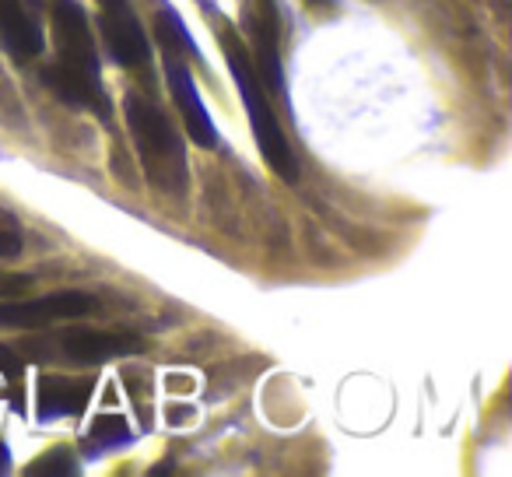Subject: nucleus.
<instances>
[{"mask_svg": "<svg viewBox=\"0 0 512 477\" xmlns=\"http://www.w3.org/2000/svg\"><path fill=\"white\" fill-rule=\"evenodd\" d=\"M53 32H57V50L60 60L46 67V85L60 102L74 109L95 106L102 116H109V102L102 92V74L99 57H95L92 29H88V15L78 0H53Z\"/></svg>", "mask_w": 512, "mask_h": 477, "instance_id": "nucleus-1", "label": "nucleus"}, {"mask_svg": "<svg viewBox=\"0 0 512 477\" xmlns=\"http://www.w3.org/2000/svg\"><path fill=\"white\" fill-rule=\"evenodd\" d=\"M123 116H127L130 137H134L148 183L165 197H183L190 190V162H186L183 137L176 134L172 120L141 95L123 99Z\"/></svg>", "mask_w": 512, "mask_h": 477, "instance_id": "nucleus-2", "label": "nucleus"}, {"mask_svg": "<svg viewBox=\"0 0 512 477\" xmlns=\"http://www.w3.org/2000/svg\"><path fill=\"white\" fill-rule=\"evenodd\" d=\"M221 50H225L228 71H232V81L242 95V106H246V113H249V127H253V137H256V144H260V155L267 158V165H271L285 183H295V179H299V158H295L292 144H288L285 130H281L278 116H274L271 102H267L264 81L256 74L246 46H242V39L235 36L232 29H225L221 32Z\"/></svg>", "mask_w": 512, "mask_h": 477, "instance_id": "nucleus-3", "label": "nucleus"}, {"mask_svg": "<svg viewBox=\"0 0 512 477\" xmlns=\"http://www.w3.org/2000/svg\"><path fill=\"white\" fill-rule=\"evenodd\" d=\"M99 302L88 292H53L43 299H25V302H0V327H18V330H36L50 327L57 320H81V316L95 313Z\"/></svg>", "mask_w": 512, "mask_h": 477, "instance_id": "nucleus-4", "label": "nucleus"}, {"mask_svg": "<svg viewBox=\"0 0 512 477\" xmlns=\"http://www.w3.org/2000/svg\"><path fill=\"white\" fill-rule=\"evenodd\" d=\"M99 25L113 60L120 67H144L151 60V46L130 0H99Z\"/></svg>", "mask_w": 512, "mask_h": 477, "instance_id": "nucleus-5", "label": "nucleus"}, {"mask_svg": "<svg viewBox=\"0 0 512 477\" xmlns=\"http://www.w3.org/2000/svg\"><path fill=\"white\" fill-rule=\"evenodd\" d=\"M165 78H169L172 99H176L179 113H183L190 137L200 144V148H214V144H218V130H214L211 116H207L204 102H200L197 85H193L183 57H179V50H172V46H165Z\"/></svg>", "mask_w": 512, "mask_h": 477, "instance_id": "nucleus-6", "label": "nucleus"}, {"mask_svg": "<svg viewBox=\"0 0 512 477\" xmlns=\"http://www.w3.org/2000/svg\"><path fill=\"white\" fill-rule=\"evenodd\" d=\"M60 351L78 365H102V362H113V358L137 355V351H141V341H137L134 334L71 327L60 334Z\"/></svg>", "mask_w": 512, "mask_h": 477, "instance_id": "nucleus-7", "label": "nucleus"}, {"mask_svg": "<svg viewBox=\"0 0 512 477\" xmlns=\"http://www.w3.org/2000/svg\"><path fill=\"white\" fill-rule=\"evenodd\" d=\"M32 4L39 0H0V39L18 60H29L43 53V29L39 15H32Z\"/></svg>", "mask_w": 512, "mask_h": 477, "instance_id": "nucleus-8", "label": "nucleus"}, {"mask_svg": "<svg viewBox=\"0 0 512 477\" xmlns=\"http://www.w3.org/2000/svg\"><path fill=\"white\" fill-rule=\"evenodd\" d=\"M92 397V379H64L43 376L39 379V418H60V414H81Z\"/></svg>", "mask_w": 512, "mask_h": 477, "instance_id": "nucleus-9", "label": "nucleus"}, {"mask_svg": "<svg viewBox=\"0 0 512 477\" xmlns=\"http://www.w3.org/2000/svg\"><path fill=\"white\" fill-rule=\"evenodd\" d=\"M158 39H162L165 46H172V50L186 53V57L200 60V50L197 43L190 39V32H186V25L179 22V15L169 8V4H162V11H158Z\"/></svg>", "mask_w": 512, "mask_h": 477, "instance_id": "nucleus-10", "label": "nucleus"}, {"mask_svg": "<svg viewBox=\"0 0 512 477\" xmlns=\"http://www.w3.org/2000/svg\"><path fill=\"white\" fill-rule=\"evenodd\" d=\"M29 477H64V474H78V456L71 446H57L50 453H43L36 463H29L25 470Z\"/></svg>", "mask_w": 512, "mask_h": 477, "instance_id": "nucleus-11", "label": "nucleus"}, {"mask_svg": "<svg viewBox=\"0 0 512 477\" xmlns=\"http://www.w3.org/2000/svg\"><path fill=\"white\" fill-rule=\"evenodd\" d=\"M130 439V425L123 418H116V414H102V418L92 421V442L102 449L109 446H120V442Z\"/></svg>", "mask_w": 512, "mask_h": 477, "instance_id": "nucleus-12", "label": "nucleus"}, {"mask_svg": "<svg viewBox=\"0 0 512 477\" xmlns=\"http://www.w3.org/2000/svg\"><path fill=\"white\" fill-rule=\"evenodd\" d=\"M22 253V235L8 225V221H0V260L18 257Z\"/></svg>", "mask_w": 512, "mask_h": 477, "instance_id": "nucleus-13", "label": "nucleus"}, {"mask_svg": "<svg viewBox=\"0 0 512 477\" xmlns=\"http://www.w3.org/2000/svg\"><path fill=\"white\" fill-rule=\"evenodd\" d=\"M0 372H4V376H11V379H18L22 376V362H18V355L11 348H4V344H0Z\"/></svg>", "mask_w": 512, "mask_h": 477, "instance_id": "nucleus-14", "label": "nucleus"}, {"mask_svg": "<svg viewBox=\"0 0 512 477\" xmlns=\"http://www.w3.org/2000/svg\"><path fill=\"white\" fill-rule=\"evenodd\" d=\"M8 470H11V449L0 442V474H8Z\"/></svg>", "mask_w": 512, "mask_h": 477, "instance_id": "nucleus-15", "label": "nucleus"}, {"mask_svg": "<svg viewBox=\"0 0 512 477\" xmlns=\"http://www.w3.org/2000/svg\"><path fill=\"white\" fill-rule=\"evenodd\" d=\"M306 4H313V8H334V0H306Z\"/></svg>", "mask_w": 512, "mask_h": 477, "instance_id": "nucleus-16", "label": "nucleus"}]
</instances>
